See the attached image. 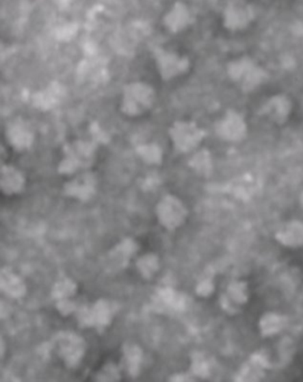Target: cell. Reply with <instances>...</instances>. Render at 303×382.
Wrapping results in <instances>:
<instances>
[{
  "mask_svg": "<svg viewBox=\"0 0 303 382\" xmlns=\"http://www.w3.org/2000/svg\"><path fill=\"white\" fill-rule=\"evenodd\" d=\"M253 19L251 5L245 0H230L224 8L223 25L228 31H241L248 27Z\"/></svg>",
  "mask_w": 303,
  "mask_h": 382,
  "instance_id": "obj_5",
  "label": "cell"
},
{
  "mask_svg": "<svg viewBox=\"0 0 303 382\" xmlns=\"http://www.w3.org/2000/svg\"><path fill=\"white\" fill-rule=\"evenodd\" d=\"M156 101V90L153 86L144 81H133L123 88L120 109L129 117H139L149 112Z\"/></svg>",
  "mask_w": 303,
  "mask_h": 382,
  "instance_id": "obj_1",
  "label": "cell"
},
{
  "mask_svg": "<svg viewBox=\"0 0 303 382\" xmlns=\"http://www.w3.org/2000/svg\"><path fill=\"white\" fill-rule=\"evenodd\" d=\"M7 138L18 148L27 147L33 142V133L27 123L22 119L14 121L7 129Z\"/></svg>",
  "mask_w": 303,
  "mask_h": 382,
  "instance_id": "obj_9",
  "label": "cell"
},
{
  "mask_svg": "<svg viewBox=\"0 0 303 382\" xmlns=\"http://www.w3.org/2000/svg\"><path fill=\"white\" fill-rule=\"evenodd\" d=\"M172 142L181 151H190L202 142L205 133L194 121H176L169 130Z\"/></svg>",
  "mask_w": 303,
  "mask_h": 382,
  "instance_id": "obj_4",
  "label": "cell"
},
{
  "mask_svg": "<svg viewBox=\"0 0 303 382\" xmlns=\"http://www.w3.org/2000/svg\"><path fill=\"white\" fill-rule=\"evenodd\" d=\"M287 323H288V320L285 315L276 313V311H269L261 318L260 330L265 336L278 335L279 333L285 330Z\"/></svg>",
  "mask_w": 303,
  "mask_h": 382,
  "instance_id": "obj_10",
  "label": "cell"
},
{
  "mask_svg": "<svg viewBox=\"0 0 303 382\" xmlns=\"http://www.w3.org/2000/svg\"><path fill=\"white\" fill-rule=\"evenodd\" d=\"M300 202H301V207H303V192L302 193H301Z\"/></svg>",
  "mask_w": 303,
  "mask_h": 382,
  "instance_id": "obj_12",
  "label": "cell"
},
{
  "mask_svg": "<svg viewBox=\"0 0 303 382\" xmlns=\"http://www.w3.org/2000/svg\"><path fill=\"white\" fill-rule=\"evenodd\" d=\"M61 90V86H51L49 89L43 90L40 93H37L35 101L40 105H55L56 102H59V92Z\"/></svg>",
  "mask_w": 303,
  "mask_h": 382,
  "instance_id": "obj_11",
  "label": "cell"
},
{
  "mask_svg": "<svg viewBox=\"0 0 303 382\" xmlns=\"http://www.w3.org/2000/svg\"><path fill=\"white\" fill-rule=\"evenodd\" d=\"M227 72L230 80L239 84V88L244 91H251L256 88L263 77V72L248 58L230 62Z\"/></svg>",
  "mask_w": 303,
  "mask_h": 382,
  "instance_id": "obj_3",
  "label": "cell"
},
{
  "mask_svg": "<svg viewBox=\"0 0 303 382\" xmlns=\"http://www.w3.org/2000/svg\"><path fill=\"white\" fill-rule=\"evenodd\" d=\"M276 238L282 246L290 249H302L303 220L294 219L285 222L276 231Z\"/></svg>",
  "mask_w": 303,
  "mask_h": 382,
  "instance_id": "obj_8",
  "label": "cell"
},
{
  "mask_svg": "<svg viewBox=\"0 0 303 382\" xmlns=\"http://www.w3.org/2000/svg\"><path fill=\"white\" fill-rule=\"evenodd\" d=\"M153 59L159 77L163 81L174 80L176 77H181L190 68V62L187 56L163 47H158L153 51Z\"/></svg>",
  "mask_w": 303,
  "mask_h": 382,
  "instance_id": "obj_2",
  "label": "cell"
},
{
  "mask_svg": "<svg viewBox=\"0 0 303 382\" xmlns=\"http://www.w3.org/2000/svg\"><path fill=\"white\" fill-rule=\"evenodd\" d=\"M218 131L222 138L239 142L246 135V123L241 114L228 111L218 123Z\"/></svg>",
  "mask_w": 303,
  "mask_h": 382,
  "instance_id": "obj_7",
  "label": "cell"
},
{
  "mask_svg": "<svg viewBox=\"0 0 303 382\" xmlns=\"http://www.w3.org/2000/svg\"><path fill=\"white\" fill-rule=\"evenodd\" d=\"M194 23L193 12L183 1H176L163 16V25L167 31L174 34L181 33Z\"/></svg>",
  "mask_w": 303,
  "mask_h": 382,
  "instance_id": "obj_6",
  "label": "cell"
}]
</instances>
